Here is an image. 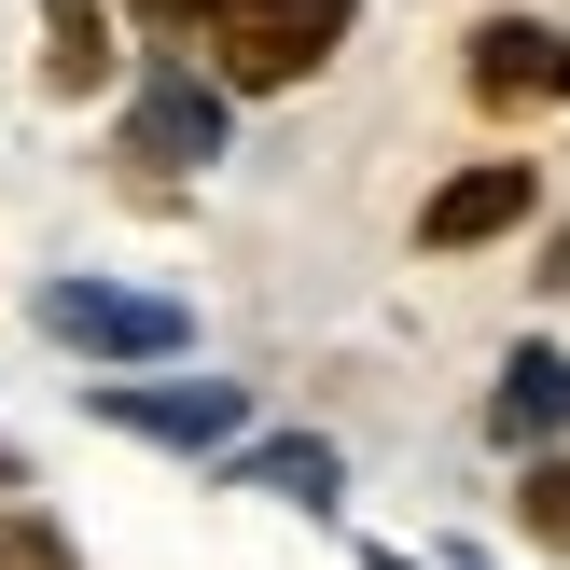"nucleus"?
<instances>
[{"label": "nucleus", "instance_id": "1", "mask_svg": "<svg viewBox=\"0 0 570 570\" xmlns=\"http://www.w3.org/2000/svg\"><path fill=\"white\" fill-rule=\"evenodd\" d=\"M348 28H362V0H209L181 56L223 98H293V83H321L348 56Z\"/></svg>", "mask_w": 570, "mask_h": 570}, {"label": "nucleus", "instance_id": "2", "mask_svg": "<svg viewBox=\"0 0 570 570\" xmlns=\"http://www.w3.org/2000/svg\"><path fill=\"white\" fill-rule=\"evenodd\" d=\"M28 321H42L56 348H83V362H181L195 348V306L181 293H111V278H42Z\"/></svg>", "mask_w": 570, "mask_h": 570}, {"label": "nucleus", "instance_id": "3", "mask_svg": "<svg viewBox=\"0 0 570 570\" xmlns=\"http://www.w3.org/2000/svg\"><path fill=\"white\" fill-rule=\"evenodd\" d=\"M460 98L501 111V126H529V111H570V28L557 14H473L460 28Z\"/></svg>", "mask_w": 570, "mask_h": 570}, {"label": "nucleus", "instance_id": "4", "mask_svg": "<svg viewBox=\"0 0 570 570\" xmlns=\"http://www.w3.org/2000/svg\"><path fill=\"white\" fill-rule=\"evenodd\" d=\"M223 126H237V98H223L195 56L139 42V70H126V154H154V181H181V167L223 154Z\"/></svg>", "mask_w": 570, "mask_h": 570}, {"label": "nucleus", "instance_id": "5", "mask_svg": "<svg viewBox=\"0 0 570 570\" xmlns=\"http://www.w3.org/2000/svg\"><path fill=\"white\" fill-rule=\"evenodd\" d=\"M529 209H543V167H529V154H473V167H445V181L417 195V250H432V265H460V250L515 237Z\"/></svg>", "mask_w": 570, "mask_h": 570}, {"label": "nucleus", "instance_id": "6", "mask_svg": "<svg viewBox=\"0 0 570 570\" xmlns=\"http://www.w3.org/2000/svg\"><path fill=\"white\" fill-rule=\"evenodd\" d=\"M83 404H98L111 432H154V445H237L250 432V390L237 376H195V390H126V376H111V390H83Z\"/></svg>", "mask_w": 570, "mask_h": 570}, {"label": "nucleus", "instance_id": "7", "mask_svg": "<svg viewBox=\"0 0 570 570\" xmlns=\"http://www.w3.org/2000/svg\"><path fill=\"white\" fill-rule=\"evenodd\" d=\"M139 42L111 0H42V98H126Z\"/></svg>", "mask_w": 570, "mask_h": 570}, {"label": "nucleus", "instance_id": "8", "mask_svg": "<svg viewBox=\"0 0 570 570\" xmlns=\"http://www.w3.org/2000/svg\"><path fill=\"white\" fill-rule=\"evenodd\" d=\"M557 417H570V362H557V348H515L501 390H488V432H501V445H543Z\"/></svg>", "mask_w": 570, "mask_h": 570}, {"label": "nucleus", "instance_id": "9", "mask_svg": "<svg viewBox=\"0 0 570 570\" xmlns=\"http://www.w3.org/2000/svg\"><path fill=\"white\" fill-rule=\"evenodd\" d=\"M237 488H278V501H306V515H334V445L321 432H278V445L237 460Z\"/></svg>", "mask_w": 570, "mask_h": 570}, {"label": "nucleus", "instance_id": "10", "mask_svg": "<svg viewBox=\"0 0 570 570\" xmlns=\"http://www.w3.org/2000/svg\"><path fill=\"white\" fill-rule=\"evenodd\" d=\"M515 529H529L543 557H570V460H557V445H543V460L515 473Z\"/></svg>", "mask_w": 570, "mask_h": 570}, {"label": "nucleus", "instance_id": "11", "mask_svg": "<svg viewBox=\"0 0 570 570\" xmlns=\"http://www.w3.org/2000/svg\"><path fill=\"white\" fill-rule=\"evenodd\" d=\"M0 570H83L56 515H0Z\"/></svg>", "mask_w": 570, "mask_h": 570}, {"label": "nucleus", "instance_id": "12", "mask_svg": "<svg viewBox=\"0 0 570 570\" xmlns=\"http://www.w3.org/2000/svg\"><path fill=\"white\" fill-rule=\"evenodd\" d=\"M362 570H404V557H362Z\"/></svg>", "mask_w": 570, "mask_h": 570}]
</instances>
